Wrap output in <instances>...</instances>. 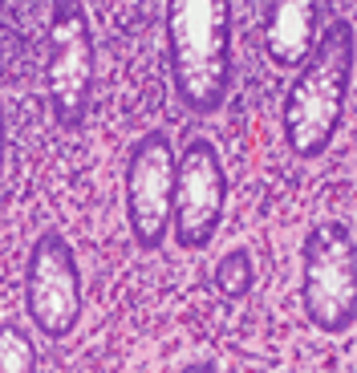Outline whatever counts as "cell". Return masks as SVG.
Returning a JSON list of instances; mask_svg holds the SVG:
<instances>
[{
  "instance_id": "obj_7",
  "label": "cell",
  "mask_w": 357,
  "mask_h": 373,
  "mask_svg": "<svg viewBox=\"0 0 357 373\" xmlns=\"http://www.w3.org/2000/svg\"><path fill=\"white\" fill-rule=\"evenodd\" d=\"M175 154L167 130H146L126 159V228L143 252H159L170 235Z\"/></svg>"
},
{
  "instance_id": "obj_6",
  "label": "cell",
  "mask_w": 357,
  "mask_h": 373,
  "mask_svg": "<svg viewBox=\"0 0 357 373\" xmlns=\"http://www.w3.org/2000/svg\"><path fill=\"white\" fill-rule=\"evenodd\" d=\"M24 308L41 337L61 341L81 321V268L61 232H41L24 260Z\"/></svg>"
},
{
  "instance_id": "obj_4",
  "label": "cell",
  "mask_w": 357,
  "mask_h": 373,
  "mask_svg": "<svg viewBox=\"0 0 357 373\" xmlns=\"http://www.w3.org/2000/svg\"><path fill=\"white\" fill-rule=\"evenodd\" d=\"M94 33L90 17L77 0H57L49 8V33H45V90L53 118L77 130L90 110V93H94Z\"/></svg>"
},
{
  "instance_id": "obj_10",
  "label": "cell",
  "mask_w": 357,
  "mask_h": 373,
  "mask_svg": "<svg viewBox=\"0 0 357 373\" xmlns=\"http://www.w3.org/2000/svg\"><path fill=\"white\" fill-rule=\"evenodd\" d=\"M0 373H37V341L17 321L0 325Z\"/></svg>"
},
{
  "instance_id": "obj_5",
  "label": "cell",
  "mask_w": 357,
  "mask_h": 373,
  "mask_svg": "<svg viewBox=\"0 0 357 373\" xmlns=\"http://www.w3.org/2000/svg\"><path fill=\"white\" fill-rule=\"evenodd\" d=\"M228 211V170L212 138H191L175 154L170 232L183 252H203Z\"/></svg>"
},
{
  "instance_id": "obj_11",
  "label": "cell",
  "mask_w": 357,
  "mask_h": 373,
  "mask_svg": "<svg viewBox=\"0 0 357 373\" xmlns=\"http://www.w3.org/2000/svg\"><path fill=\"white\" fill-rule=\"evenodd\" d=\"M4 150H8V126H4V106H0V175H4Z\"/></svg>"
},
{
  "instance_id": "obj_12",
  "label": "cell",
  "mask_w": 357,
  "mask_h": 373,
  "mask_svg": "<svg viewBox=\"0 0 357 373\" xmlns=\"http://www.w3.org/2000/svg\"><path fill=\"white\" fill-rule=\"evenodd\" d=\"M179 373H219V370H215L212 361H191V365H183Z\"/></svg>"
},
{
  "instance_id": "obj_1",
  "label": "cell",
  "mask_w": 357,
  "mask_h": 373,
  "mask_svg": "<svg viewBox=\"0 0 357 373\" xmlns=\"http://www.w3.org/2000/svg\"><path fill=\"white\" fill-rule=\"evenodd\" d=\"M354 73V24L333 17L321 29L309 61L292 73L280 106L285 142L296 159H321L333 146Z\"/></svg>"
},
{
  "instance_id": "obj_2",
  "label": "cell",
  "mask_w": 357,
  "mask_h": 373,
  "mask_svg": "<svg viewBox=\"0 0 357 373\" xmlns=\"http://www.w3.org/2000/svg\"><path fill=\"white\" fill-rule=\"evenodd\" d=\"M167 61L179 102L191 114H215L232 90V4L228 0H170Z\"/></svg>"
},
{
  "instance_id": "obj_9",
  "label": "cell",
  "mask_w": 357,
  "mask_h": 373,
  "mask_svg": "<svg viewBox=\"0 0 357 373\" xmlns=\"http://www.w3.org/2000/svg\"><path fill=\"white\" fill-rule=\"evenodd\" d=\"M212 284L223 301H244L256 284V264H252V252L248 248H232L215 260L212 268Z\"/></svg>"
},
{
  "instance_id": "obj_3",
  "label": "cell",
  "mask_w": 357,
  "mask_h": 373,
  "mask_svg": "<svg viewBox=\"0 0 357 373\" xmlns=\"http://www.w3.org/2000/svg\"><path fill=\"white\" fill-rule=\"evenodd\" d=\"M301 304L312 328L349 333L357 321V252L341 219L312 223L301 239Z\"/></svg>"
},
{
  "instance_id": "obj_8",
  "label": "cell",
  "mask_w": 357,
  "mask_h": 373,
  "mask_svg": "<svg viewBox=\"0 0 357 373\" xmlns=\"http://www.w3.org/2000/svg\"><path fill=\"white\" fill-rule=\"evenodd\" d=\"M321 37V4L276 0L264 8V53L276 70H301Z\"/></svg>"
}]
</instances>
